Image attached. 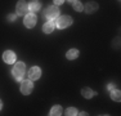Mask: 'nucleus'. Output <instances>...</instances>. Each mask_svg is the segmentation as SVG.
<instances>
[{"instance_id": "obj_1", "label": "nucleus", "mask_w": 121, "mask_h": 116, "mask_svg": "<svg viewBox=\"0 0 121 116\" xmlns=\"http://www.w3.org/2000/svg\"><path fill=\"white\" fill-rule=\"evenodd\" d=\"M25 70H26V66L23 62H17L14 65V67L12 70V74H13V77L16 80H21L25 75Z\"/></svg>"}, {"instance_id": "obj_2", "label": "nucleus", "mask_w": 121, "mask_h": 116, "mask_svg": "<svg viewBox=\"0 0 121 116\" xmlns=\"http://www.w3.org/2000/svg\"><path fill=\"white\" fill-rule=\"evenodd\" d=\"M59 14V9L57 5H50V7H48L47 9L44 10V17L49 21H53L54 18H57Z\"/></svg>"}, {"instance_id": "obj_3", "label": "nucleus", "mask_w": 121, "mask_h": 116, "mask_svg": "<svg viewBox=\"0 0 121 116\" xmlns=\"http://www.w3.org/2000/svg\"><path fill=\"white\" fill-rule=\"evenodd\" d=\"M72 23V18H71L70 16H62V17H58L57 18V21H56V25H57V27L58 28H66V27H68V26Z\"/></svg>"}, {"instance_id": "obj_4", "label": "nucleus", "mask_w": 121, "mask_h": 116, "mask_svg": "<svg viewBox=\"0 0 121 116\" xmlns=\"http://www.w3.org/2000/svg\"><path fill=\"white\" fill-rule=\"evenodd\" d=\"M32 89H34L32 80H25V81H22V84H21V93H22V94H25V95L30 94V93L32 92Z\"/></svg>"}, {"instance_id": "obj_5", "label": "nucleus", "mask_w": 121, "mask_h": 116, "mask_svg": "<svg viewBox=\"0 0 121 116\" xmlns=\"http://www.w3.org/2000/svg\"><path fill=\"white\" fill-rule=\"evenodd\" d=\"M16 10H17V14H18V16H23V14H26L28 10V4L25 0H19V1L17 3Z\"/></svg>"}, {"instance_id": "obj_6", "label": "nucleus", "mask_w": 121, "mask_h": 116, "mask_svg": "<svg viewBox=\"0 0 121 116\" xmlns=\"http://www.w3.org/2000/svg\"><path fill=\"white\" fill-rule=\"evenodd\" d=\"M36 16L34 13H30V14H27V16L25 17V26L27 28H32L34 26L36 25Z\"/></svg>"}, {"instance_id": "obj_7", "label": "nucleus", "mask_w": 121, "mask_h": 116, "mask_svg": "<svg viewBox=\"0 0 121 116\" xmlns=\"http://www.w3.org/2000/svg\"><path fill=\"white\" fill-rule=\"evenodd\" d=\"M40 76H41V70L39 67H31L30 71H28V77H30V80H37L40 79Z\"/></svg>"}, {"instance_id": "obj_8", "label": "nucleus", "mask_w": 121, "mask_h": 116, "mask_svg": "<svg viewBox=\"0 0 121 116\" xmlns=\"http://www.w3.org/2000/svg\"><path fill=\"white\" fill-rule=\"evenodd\" d=\"M3 59H4L5 63H14L16 62V54H14V52L12 50H7L4 52V54H3Z\"/></svg>"}, {"instance_id": "obj_9", "label": "nucleus", "mask_w": 121, "mask_h": 116, "mask_svg": "<svg viewBox=\"0 0 121 116\" xmlns=\"http://www.w3.org/2000/svg\"><path fill=\"white\" fill-rule=\"evenodd\" d=\"M84 10H85L88 14L94 13V12L98 10V4H97L95 1H89V3H86L85 7H84Z\"/></svg>"}, {"instance_id": "obj_10", "label": "nucleus", "mask_w": 121, "mask_h": 116, "mask_svg": "<svg viewBox=\"0 0 121 116\" xmlns=\"http://www.w3.org/2000/svg\"><path fill=\"white\" fill-rule=\"evenodd\" d=\"M40 8H41V4H40L39 0H31L30 4H28V9L32 10V12H37V10H40Z\"/></svg>"}, {"instance_id": "obj_11", "label": "nucleus", "mask_w": 121, "mask_h": 116, "mask_svg": "<svg viewBox=\"0 0 121 116\" xmlns=\"http://www.w3.org/2000/svg\"><path fill=\"white\" fill-rule=\"evenodd\" d=\"M81 93H82V97H85V98H93L94 95L97 94L93 90V89H90V88H82V90H81Z\"/></svg>"}, {"instance_id": "obj_12", "label": "nucleus", "mask_w": 121, "mask_h": 116, "mask_svg": "<svg viewBox=\"0 0 121 116\" xmlns=\"http://www.w3.org/2000/svg\"><path fill=\"white\" fill-rule=\"evenodd\" d=\"M53 30H54V23H53V21H49L47 23H44V26H43V31H44L45 34H50Z\"/></svg>"}, {"instance_id": "obj_13", "label": "nucleus", "mask_w": 121, "mask_h": 116, "mask_svg": "<svg viewBox=\"0 0 121 116\" xmlns=\"http://www.w3.org/2000/svg\"><path fill=\"white\" fill-rule=\"evenodd\" d=\"M66 57H67V59L72 61L75 58L79 57V50H77V49H70V50L67 52V54H66Z\"/></svg>"}, {"instance_id": "obj_14", "label": "nucleus", "mask_w": 121, "mask_h": 116, "mask_svg": "<svg viewBox=\"0 0 121 116\" xmlns=\"http://www.w3.org/2000/svg\"><path fill=\"white\" fill-rule=\"evenodd\" d=\"M49 115H52V116H59V115H62V107H60V106L52 107L50 114H49Z\"/></svg>"}, {"instance_id": "obj_15", "label": "nucleus", "mask_w": 121, "mask_h": 116, "mask_svg": "<svg viewBox=\"0 0 121 116\" xmlns=\"http://www.w3.org/2000/svg\"><path fill=\"white\" fill-rule=\"evenodd\" d=\"M111 98L113 101H116V102H120V101H121V93H120V90H112L111 92Z\"/></svg>"}, {"instance_id": "obj_16", "label": "nucleus", "mask_w": 121, "mask_h": 116, "mask_svg": "<svg viewBox=\"0 0 121 116\" xmlns=\"http://www.w3.org/2000/svg\"><path fill=\"white\" fill-rule=\"evenodd\" d=\"M65 115H67V116H75V115H77V110L75 108V107H68V108L66 110V114Z\"/></svg>"}, {"instance_id": "obj_17", "label": "nucleus", "mask_w": 121, "mask_h": 116, "mask_svg": "<svg viewBox=\"0 0 121 116\" xmlns=\"http://www.w3.org/2000/svg\"><path fill=\"white\" fill-rule=\"evenodd\" d=\"M82 8L84 7H82V4L80 1H75L73 3V9L76 12H82Z\"/></svg>"}, {"instance_id": "obj_18", "label": "nucleus", "mask_w": 121, "mask_h": 116, "mask_svg": "<svg viewBox=\"0 0 121 116\" xmlns=\"http://www.w3.org/2000/svg\"><path fill=\"white\" fill-rule=\"evenodd\" d=\"M14 19H16V16H14V14H9V16H8V21L13 22Z\"/></svg>"}, {"instance_id": "obj_19", "label": "nucleus", "mask_w": 121, "mask_h": 116, "mask_svg": "<svg viewBox=\"0 0 121 116\" xmlns=\"http://www.w3.org/2000/svg\"><path fill=\"white\" fill-rule=\"evenodd\" d=\"M63 1H65V0H54V4H56V5H59V4H62Z\"/></svg>"}, {"instance_id": "obj_20", "label": "nucleus", "mask_w": 121, "mask_h": 116, "mask_svg": "<svg viewBox=\"0 0 121 116\" xmlns=\"http://www.w3.org/2000/svg\"><path fill=\"white\" fill-rule=\"evenodd\" d=\"M68 1H70L71 4H73V3H75V1H77V0H68Z\"/></svg>"}, {"instance_id": "obj_21", "label": "nucleus", "mask_w": 121, "mask_h": 116, "mask_svg": "<svg viewBox=\"0 0 121 116\" xmlns=\"http://www.w3.org/2000/svg\"><path fill=\"white\" fill-rule=\"evenodd\" d=\"M1 106H3V104H1V101H0V108H1Z\"/></svg>"}]
</instances>
